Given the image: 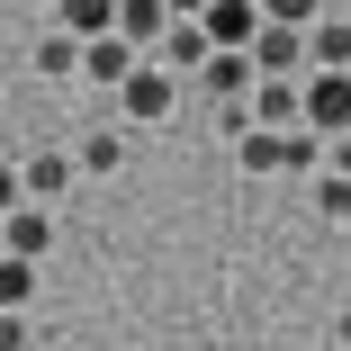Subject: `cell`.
I'll use <instances>...</instances> for the list:
<instances>
[{
  "instance_id": "ffe728a7",
  "label": "cell",
  "mask_w": 351,
  "mask_h": 351,
  "mask_svg": "<svg viewBox=\"0 0 351 351\" xmlns=\"http://www.w3.org/2000/svg\"><path fill=\"white\" fill-rule=\"evenodd\" d=\"M10 207H27V180H19V162H0V217Z\"/></svg>"
},
{
  "instance_id": "ba28073f",
  "label": "cell",
  "mask_w": 351,
  "mask_h": 351,
  "mask_svg": "<svg viewBox=\"0 0 351 351\" xmlns=\"http://www.w3.org/2000/svg\"><path fill=\"white\" fill-rule=\"evenodd\" d=\"M252 63H261V73H306V27H279V19H270V27L252 36Z\"/></svg>"
},
{
  "instance_id": "4fadbf2b",
  "label": "cell",
  "mask_w": 351,
  "mask_h": 351,
  "mask_svg": "<svg viewBox=\"0 0 351 351\" xmlns=\"http://www.w3.org/2000/svg\"><path fill=\"white\" fill-rule=\"evenodd\" d=\"M0 234H10V252H27V261H36V252L54 243V217L27 198V207H10V217H0Z\"/></svg>"
},
{
  "instance_id": "9c48e42d",
  "label": "cell",
  "mask_w": 351,
  "mask_h": 351,
  "mask_svg": "<svg viewBox=\"0 0 351 351\" xmlns=\"http://www.w3.org/2000/svg\"><path fill=\"white\" fill-rule=\"evenodd\" d=\"M306 73H351V19H315L306 27Z\"/></svg>"
},
{
  "instance_id": "8992f818",
  "label": "cell",
  "mask_w": 351,
  "mask_h": 351,
  "mask_svg": "<svg viewBox=\"0 0 351 351\" xmlns=\"http://www.w3.org/2000/svg\"><path fill=\"white\" fill-rule=\"evenodd\" d=\"M171 73H207V54H217V36H207V19H171V36L154 45Z\"/></svg>"
},
{
  "instance_id": "277c9868",
  "label": "cell",
  "mask_w": 351,
  "mask_h": 351,
  "mask_svg": "<svg viewBox=\"0 0 351 351\" xmlns=\"http://www.w3.org/2000/svg\"><path fill=\"white\" fill-rule=\"evenodd\" d=\"M306 126L351 135V73H306Z\"/></svg>"
},
{
  "instance_id": "5b68a950",
  "label": "cell",
  "mask_w": 351,
  "mask_h": 351,
  "mask_svg": "<svg viewBox=\"0 0 351 351\" xmlns=\"http://www.w3.org/2000/svg\"><path fill=\"white\" fill-rule=\"evenodd\" d=\"M261 27H270L261 0H207V36H217V45H252Z\"/></svg>"
},
{
  "instance_id": "5bb4252c",
  "label": "cell",
  "mask_w": 351,
  "mask_h": 351,
  "mask_svg": "<svg viewBox=\"0 0 351 351\" xmlns=\"http://www.w3.org/2000/svg\"><path fill=\"white\" fill-rule=\"evenodd\" d=\"M54 27H73V36H117V0H54Z\"/></svg>"
},
{
  "instance_id": "7c38bea8",
  "label": "cell",
  "mask_w": 351,
  "mask_h": 351,
  "mask_svg": "<svg viewBox=\"0 0 351 351\" xmlns=\"http://www.w3.org/2000/svg\"><path fill=\"white\" fill-rule=\"evenodd\" d=\"M73 162H82V180H108V171L126 162V117H117V126H90V135H82V154H73Z\"/></svg>"
},
{
  "instance_id": "44dd1931",
  "label": "cell",
  "mask_w": 351,
  "mask_h": 351,
  "mask_svg": "<svg viewBox=\"0 0 351 351\" xmlns=\"http://www.w3.org/2000/svg\"><path fill=\"white\" fill-rule=\"evenodd\" d=\"M171 19H207V0H171Z\"/></svg>"
},
{
  "instance_id": "2e32d148",
  "label": "cell",
  "mask_w": 351,
  "mask_h": 351,
  "mask_svg": "<svg viewBox=\"0 0 351 351\" xmlns=\"http://www.w3.org/2000/svg\"><path fill=\"white\" fill-rule=\"evenodd\" d=\"M234 162H243L252 180H270V171H279V126H243V135H234Z\"/></svg>"
},
{
  "instance_id": "52a82bcc",
  "label": "cell",
  "mask_w": 351,
  "mask_h": 351,
  "mask_svg": "<svg viewBox=\"0 0 351 351\" xmlns=\"http://www.w3.org/2000/svg\"><path fill=\"white\" fill-rule=\"evenodd\" d=\"M19 180H27V198H36V207H54L63 189L82 180V162H73V154H27V162H19Z\"/></svg>"
},
{
  "instance_id": "e0dca14e",
  "label": "cell",
  "mask_w": 351,
  "mask_h": 351,
  "mask_svg": "<svg viewBox=\"0 0 351 351\" xmlns=\"http://www.w3.org/2000/svg\"><path fill=\"white\" fill-rule=\"evenodd\" d=\"M0 306H19V315L36 306V261L27 252H0Z\"/></svg>"
},
{
  "instance_id": "7a4b0ae2",
  "label": "cell",
  "mask_w": 351,
  "mask_h": 351,
  "mask_svg": "<svg viewBox=\"0 0 351 351\" xmlns=\"http://www.w3.org/2000/svg\"><path fill=\"white\" fill-rule=\"evenodd\" d=\"M198 90L217 99V108H252V90H261L252 45H217V54H207V73H198Z\"/></svg>"
},
{
  "instance_id": "603a6c76",
  "label": "cell",
  "mask_w": 351,
  "mask_h": 351,
  "mask_svg": "<svg viewBox=\"0 0 351 351\" xmlns=\"http://www.w3.org/2000/svg\"><path fill=\"white\" fill-rule=\"evenodd\" d=\"M0 252H10V234H0Z\"/></svg>"
},
{
  "instance_id": "7402d4cb",
  "label": "cell",
  "mask_w": 351,
  "mask_h": 351,
  "mask_svg": "<svg viewBox=\"0 0 351 351\" xmlns=\"http://www.w3.org/2000/svg\"><path fill=\"white\" fill-rule=\"evenodd\" d=\"M333 342H342V351H351V306H342V324H333Z\"/></svg>"
},
{
  "instance_id": "ac0fdd59",
  "label": "cell",
  "mask_w": 351,
  "mask_h": 351,
  "mask_svg": "<svg viewBox=\"0 0 351 351\" xmlns=\"http://www.w3.org/2000/svg\"><path fill=\"white\" fill-rule=\"evenodd\" d=\"M261 10H270L279 27H315V19H324V0H261Z\"/></svg>"
},
{
  "instance_id": "cb8c5ba5",
  "label": "cell",
  "mask_w": 351,
  "mask_h": 351,
  "mask_svg": "<svg viewBox=\"0 0 351 351\" xmlns=\"http://www.w3.org/2000/svg\"><path fill=\"white\" fill-rule=\"evenodd\" d=\"M333 351H342V342H333Z\"/></svg>"
},
{
  "instance_id": "8fae6325",
  "label": "cell",
  "mask_w": 351,
  "mask_h": 351,
  "mask_svg": "<svg viewBox=\"0 0 351 351\" xmlns=\"http://www.w3.org/2000/svg\"><path fill=\"white\" fill-rule=\"evenodd\" d=\"M117 36H135V45H162L171 36V0H117Z\"/></svg>"
},
{
  "instance_id": "30bf717a",
  "label": "cell",
  "mask_w": 351,
  "mask_h": 351,
  "mask_svg": "<svg viewBox=\"0 0 351 351\" xmlns=\"http://www.w3.org/2000/svg\"><path fill=\"white\" fill-rule=\"evenodd\" d=\"M82 54H90V36H73V27H54V36H36V54H27V63H36L45 82H73V73H82Z\"/></svg>"
},
{
  "instance_id": "6da1fadb",
  "label": "cell",
  "mask_w": 351,
  "mask_h": 351,
  "mask_svg": "<svg viewBox=\"0 0 351 351\" xmlns=\"http://www.w3.org/2000/svg\"><path fill=\"white\" fill-rule=\"evenodd\" d=\"M171 99H180V73H171L162 54H145V63H135V82H126L108 108H117L126 126H162V117H171Z\"/></svg>"
},
{
  "instance_id": "9a60e30c",
  "label": "cell",
  "mask_w": 351,
  "mask_h": 351,
  "mask_svg": "<svg viewBox=\"0 0 351 351\" xmlns=\"http://www.w3.org/2000/svg\"><path fill=\"white\" fill-rule=\"evenodd\" d=\"M306 207H315L324 226H351V171H315L306 180Z\"/></svg>"
},
{
  "instance_id": "d6986e66",
  "label": "cell",
  "mask_w": 351,
  "mask_h": 351,
  "mask_svg": "<svg viewBox=\"0 0 351 351\" xmlns=\"http://www.w3.org/2000/svg\"><path fill=\"white\" fill-rule=\"evenodd\" d=\"M0 351H36V324H27L19 306H0Z\"/></svg>"
},
{
  "instance_id": "3957f363",
  "label": "cell",
  "mask_w": 351,
  "mask_h": 351,
  "mask_svg": "<svg viewBox=\"0 0 351 351\" xmlns=\"http://www.w3.org/2000/svg\"><path fill=\"white\" fill-rule=\"evenodd\" d=\"M135 63H145V45H135V36H90V54H82V82H90L99 99H117V90L135 82Z\"/></svg>"
}]
</instances>
